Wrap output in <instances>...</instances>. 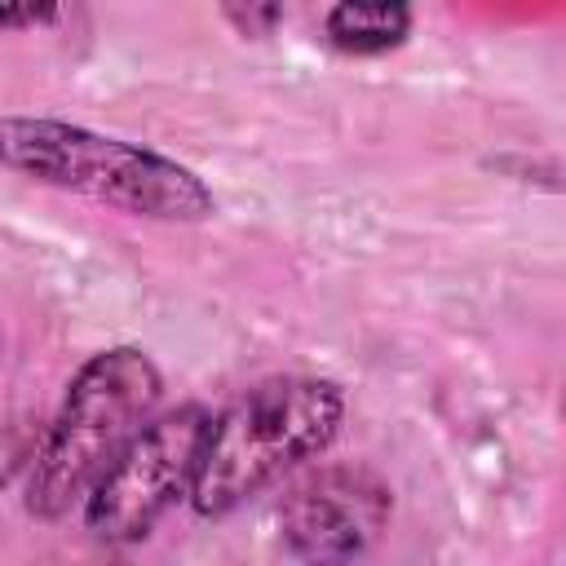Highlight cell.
Returning a JSON list of instances; mask_svg holds the SVG:
<instances>
[{"label":"cell","mask_w":566,"mask_h":566,"mask_svg":"<svg viewBox=\"0 0 566 566\" xmlns=\"http://www.w3.org/2000/svg\"><path fill=\"white\" fill-rule=\"evenodd\" d=\"M0 168L159 221H199L212 212V190L177 159L62 119L0 115Z\"/></svg>","instance_id":"cell-1"},{"label":"cell","mask_w":566,"mask_h":566,"mask_svg":"<svg viewBox=\"0 0 566 566\" xmlns=\"http://www.w3.org/2000/svg\"><path fill=\"white\" fill-rule=\"evenodd\" d=\"M340 394L327 380H270L226 407L203 438L190 500L203 517H221L296 460L323 451L340 424Z\"/></svg>","instance_id":"cell-2"},{"label":"cell","mask_w":566,"mask_h":566,"mask_svg":"<svg viewBox=\"0 0 566 566\" xmlns=\"http://www.w3.org/2000/svg\"><path fill=\"white\" fill-rule=\"evenodd\" d=\"M279 13H283L279 4H265V9H230V18H239L248 31H252L256 22H265V27H270V22H279Z\"/></svg>","instance_id":"cell-8"},{"label":"cell","mask_w":566,"mask_h":566,"mask_svg":"<svg viewBox=\"0 0 566 566\" xmlns=\"http://www.w3.org/2000/svg\"><path fill=\"white\" fill-rule=\"evenodd\" d=\"M155 402H159V371L142 349L119 345L88 358L71 380L44 447L35 451L27 509L35 517H62L142 433V420L150 416Z\"/></svg>","instance_id":"cell-3"},{"label":"cell","mask_w":566,"mask_h":566,"mask_svg":"<svg viewBox=\"0 0 566 566\" xmlns=\"http://www.w3.org/2000/svg\"><path fill=\"white\" fill-rule=\"evenodd\" d=\"M208 411L199 407H181L164 420H155L150 429H142L119 455L115 464L93 482L84 517L88 531H97L102 539H142L164 509L190 491L199 455H203V438H208Z\"/></svg>","instance_id":"cell-4"},{"label":"cell","mask_w":566,"mask_h":566,"mask_svg":"<svg viewBox=\"0 0 566 566\" xmlns=\"http://www.w3.org/2000/svg\"><path fill=\"white\" fill-rule=\"evenodd\" d=\"M53 18H57L53 4H0V27H40Z\"/></svg>","instance_id":"cell-7"},{"label":"cell","mask_w":566,"mask_h":566,"mask_svg":"<svg viewBox=\"0 0 566 566\" xmlns=\"http://www.w3.org/2000/svg\"><path fill=\"white\" fill-rule=\"evenodd\" d=\"M385 522V491L367 473L332 469L283 504V539L305 566H349Z\"/></svg>","instance_id":"cell-5"},{"label":"cell","mask_w":566,"mask_h":566,"mask_svg":"<svg viewBox=\"0 0 566 566\" xmlns=\"http://www.w3.org/2000/svg\"><path fill=\"white\" fill-rule=\"evenodd\" d=\"M411 27V9L394 0H367V4H336L327 13V35L345 53H385L402 44Z\"/></svg>","instance_id":"cell-6"}]
</instances>
